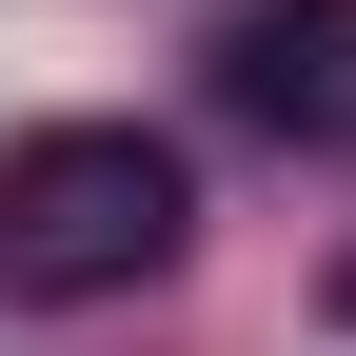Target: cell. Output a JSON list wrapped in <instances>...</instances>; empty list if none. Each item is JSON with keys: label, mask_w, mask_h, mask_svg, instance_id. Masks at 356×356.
<instances>
[{"label": "cell", "mask_w": 356, "mask_h": 356, "mask_svg": "<svg viewBox=\"0 0 356 356\" xmlns=\"http://www.w3.org/2000/svg\"><path fill=\"white\" fill-rule=\"evenodd\" d=\"M178 238H198V178L139 119H60L0 159V297H139Z\"/></svg>", "instance_id": "obj_1"}, {"label": "cell", "mask_w": 356, "mask_h": 356, "mask_svg": "<svg viewBox=\"0 0 356 356\" xmlns=\"http://www.w3.org/2000/svg\"><path fill=\"white\" fill-rule=\"evenodd\" d=\"M218 99L297 159H356V0H238L218 20Z\"/></svg>", "instance_id": "obj_2"}]
</instances>
